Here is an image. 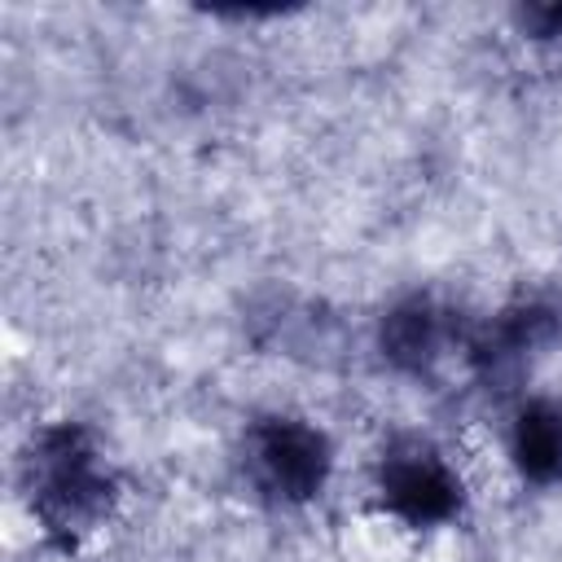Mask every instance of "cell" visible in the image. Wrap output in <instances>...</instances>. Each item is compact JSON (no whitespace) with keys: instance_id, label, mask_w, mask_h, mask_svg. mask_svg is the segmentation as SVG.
<instances>
[{"instance_id":"6da1fadb","label":"cell","mask_w":562,"mask_h":562,"mask_svg":"<svg viewBox=\"0 0 562 562\" xmlns=\"http://www.w3.org/2000/svg\"><path fill=\"white\" fill-rule=\"evenodd\" d=\"M246 470L277 501H307L312 492L321 496L325 474H329L325 435L307 426L303 417H272L268 426L250 435Z\"/></svg>"}]
</instances>
